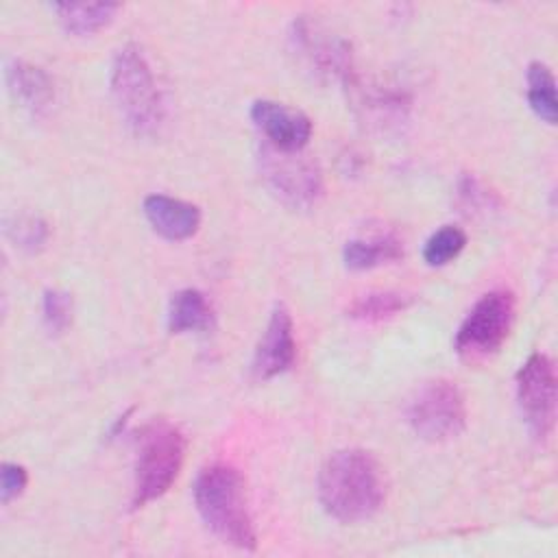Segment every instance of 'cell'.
<instances>
[{
    "instance_id": "cell-6",
    "label": "cell",
    "mask_w": 558,
    "mask_h": 558,
    "mask_svg": "<svg viewBox=\"0 0 558 558\" xmlns=\"http://www.w3.org/2000/svg\"><path fill=\"white\" fill-rule=\"evenodd\" d=\"M290 50L296 61L320 83H349L353 70L351 44L307 17L290 26Z\"/></svg>"
},
{
    "instance_id": "cell-3",
    "label": "cell",
    "mask_w": 558,
    "mask_h": 558,
    "mask_svg": "<svg viewBox=\"0 0 558 558\" xmlns=\"http://www.w3.org/2000/svg\"><path fill=\"white\" fill-rule=\"evenodd\" d=\"M113 100L135 135H153L163 120V98L155 72L137 44H124L109 72Z\"/></svg>"
},
{
    "instance_id": "cell-5",
    "label": "cell",
    "mask_w": 558,
    "mask_h": 558,
    "mask_svg": "<svg viewBox=\"0 0 558 558\" xmlns=\"http://www.w3.org/2000/svg\"><path fill=\"white\" fill-rule=\"evenodd\" d=\"M514 294L510 290H490L477 299L460 323L453 349L464 362H484L506 342L514 323Z\"/></svg>"
},
{
    "instance_id": "cell-1",
    "label": "cell",
    "mask_w": 558,
    "mask_h": 558,
    "mask_svg": "<svg viewBox=\"0 0 558 558\" xmlns=\"http://www.w3.org/2000/svg\"><path fill=\"white\" fill-rule=\"evenodd\" d=\"M318 501L323 510L342 521L371 519L386 499L381 464L364 449H340L318 471Z\"/></svg>"
},
{
    "instance_id": "cell-9",
    "label": "cell",
    "mask_w": 558,
    "mask_h": 558,
    "mask_svg": "<svg viewBox=\"0 0 558 558\" xmlns=\"http://www.w3.org/2000/svg\"><path fill=\"white\" fill-rule=\"evenodd\" d=\"M517 403L527 432L543 442L556 418V371L545 353H532L517 373Z\"/></svg>"
},
{
    "instance_id": "cell-23",
    "label": "cell",
    "mask_w": 558,
    "mask_h": 558,
    "mask_svg": "<svg viewBox=\"0 0 558 558\" xmlns=\"http://www.w3.org/2000/svg\"><path fill=\"white\" fill-rule=\"evenodd\" d=\"M26 482H28V475H26V469L22 464L4 462L2 469H0V497H2V504H9L11 499L20 497L22 490L26 488Z\"/></svg>"
},
{
    "instance_id": "cell-8",
    "label": "cell",
    "mask_w": 558,
    "mask_h": 558,
    "mask_svg": "<svg viewBox=\"0 0 558 558\" xmlns=\"http://www.w3.org/2000/svg\"><path fill=\"white\" fill-rule=\"evenodd\" d=\"M408 423L429 442H445L464 432L466 403L462 390L447 379L425 384L408 405Z\"/></svg>"
},
{
    "instance_id": "cell-12",
    "label": "cell",
    "mask_w": 558,
    "mask_h": 558,
    "mask_svg": "<svg viewBox=\"0 0 558 558\" xmlns=\"http://www.w3.org/2000/svg\"><path fill=\"white\" fill-rule=\"evenodd\" d=\"M347 87H351L353 92L360 122L366 124L371 131L390 133L401 129V124L408 120L410 98L405 96V92L377 83L360 85L355 78H351Z\"/></svg>"
},
{
    "instance_id": "cell-22",
    "label": "cell",
    "mask_w": 558,
    "mask_h": 558,
    "mask_svg": "<svg viewBox=\"0 0 558 558\" xmlns=\"http://www.w3.org/2000/svg\"><path fill=\"white\" fill-rule=\"evenodd\" d=\"M72 312H74V305H72L70 292L59 290V288L44 292L41 318L50 333H54V336L63 333L72 323Z\"/></svg>"
},
{
    "instance_id": "cell-15",
    "label": "cell",
    "mask_w": 558,
    "mask_h": 558,
    "mask_svg": "<svg viewBox=\"0 0 558 558\" xmlns=\"http://www.w3.org/2000/svg\"><path fill=\"white\" fill-rule=\"evenodd\" d=\"M403 257V244L397 235H373L349 240L342 248V259L349 270H371L381 264H392Z\"/></svg>"
},
{
    "instance_id": "cell-7",
    "label": "cell",
    "mask_w": 558,
    "mask_h": 558,
    "mask_svg": "<svg viewBox=\"0 0 558 558\" xmlns=\"http://www.w3.org/2000/svg\"><path fill=\"white\" fill-rule=\"evenodd\" d=\"M259 170L270 192L290 207H312L323 194L320 168L303 150H279L264 142L259 148Z\"/></svg>"
},
{
    "instance_id": "cell-21",
    "label": "cell",
    "mask_w": 558,
    "mask_h": 558,
    "mask_svg": "<svg viewBox=\"0 0 558 558\" xmlns=\"http://www.w3.org/2000/svg\"><path fill=\"white\" fill-rule=\"evenodd\" d=\"M7 235L15 242V246H20L28 253H35L46 244L50 231H48L46 220H41L39 216L22 214V216H15L7 225Z\"/></svg>"
},
{
    "instance_id": "cell-11",
    "label": "cell",
    "mask_w": 558,
    "mask_h": 558,
    "mask_svg": "<svg viewBox=\"0 0 558 558\" xmlns=\"http://www.w3.org/2000/svg\"><path fill=\"white\" fill-rule=\"evenodd\" d=\"M251 120L266 137V144L279 150H303L312 137V120L303 111L277 100H255L251 105Z\"/></svg>"
},
{
    "instance_id": "cell-20",
    "label": "cell",
    "mask_w": 558,
    "mask_h": 558,
    "mask_svg": "<svg viewBox=\"0 0 558 558\" xmlns=\"http://www.w3.org/2000/svg\"><path fill=\"white\" fill-rule=\"evenodd\" d=\"M466 246V233L460 227L445 225L436 229L423 244V259L427 266H445L456 259Z\"/></svg>"
},
{
    "instance_id": "cell-24",
    "label": "cell",
    "mask_w": 558,
    "mask_h": 558,
    "mask_svg": "<svg viewBox=\"0 0 558 558\" xmlns=\"http://www.w3.org/2000/svg\"><path fill=\"white\" fill-rule=\"evenodd\" d=\"M460 196L464 198L466 207H473V211H486L484 207H490V194L482 190V185L473 177H464L460 183Z\"/></svg>"
},
{
    "instance_id": "cell-16",
    "label": "cell",
    "mask_w": 558,
    "mask_h": 558,
    "mask_svg": "<svg viewBox=\"0 0 558 558\" xmlns=\"http://www.w3.org/2000/svg\"><path fill=\"white\" fill-rule=\"evenodd\" d=\"M116 2H57L52 11L57 13L61 26L78 37L92 35L105 28L118 13Z\"/></svg>"
},
{
    "instance_id": "cell-13",
    "label": "cell",
    "mask_w": 558,
    "mask_h": 558,
    "mask_svg": "<svg viewBox=\"0 0 558 558\" xmlns=\"http://www.w3.org/2000/svg\"><path fill=\"white\" fill-rule=\"evenodd\" d=\"M4 78L13 100L31 116H46L52 109L57 89L52 76L44 68L24 59H11L4 68Z\"/></svg>"
},
{
    "instance_id": "cell-14",
    "label": "cell",
    "mask_w": 558,
    "mask_h": 558,
    "mask_svg": "<svg viewBox=\"0 0 558 558\" xmlns=\"http://www.w3.org/2000/svg\"><path fill=\"white\" fill-rule=\"evenodd\" d=\"M142 209L148 225L172 242L192 238L201 227V209L194 203L168 194H148Z\"/></svg>"
},
{
    "instance_id": "cell-17",
    "label": "cell",
    "mask_w": 558,
    "mask_h": 558,
    "mask_svg": "<svg viewBox=\"0 0 558 558\" xmlns=\"http://www.w3.org/2000/svg\"><path fill=\"white\" fill-rule=\"evenodd\" d=\"M211 323V307L205 294L196 288H183L172 294L168 303V329L170 333L203 331Z\"/></svg>"
},
{
    "instance_id": "cell-18",
    "label": "cell",
    "mask_w": 558,
    "mask_h": 558,
    "mask_svg": "<svg viewBox=\"0 0 558 558\" xmlns=\"http://www.w3.org/2000/svg\"><path fill=\"white\" fill-rule=\"evenodd\" d=\"M525 94H527V102L530 109L547 124H556V116H558V105H556V78L551 74V70L541 63L534 61L527 65L525 72Z\"/></svg>"
},
{
    "instance_id": "cell-4",
    "label": "cell",
    "mask_w": 558,
    "mask_h": 558,
    "mask_svg": "<svg viewBox=\"0 0 558 558\" xmlns=\"http://www.w3.org/2000/svg\"><path fill=\"white\" fill-rule=\"evenodd\" d=\"M185 458V436L163 418H155L140 429L135 456V484L131 508H144L159 499L177 480Z\"/></svg>"
},
{
    "instance_id": "cell-10",
    "label": "cell",
    "mask_w": 558,
    "mask_h": 558,
    "mask_svg": "<svg viewBox=\"0 0 558 558\" xmlns=\"http://www.w3.org/2000/svg\"><path fill=\"white\" fill-rule=\"evenodd\" d=\"M294 355L296 342L292 316L283 303H275L253 353V375L257 379H272L292 366Z\"/></svg>"
},
{
    "instance_id": "cell-19",
    "label": "cell",
    "mask_w": 558,
    "mask_h": 558,
    "mask_svg": "<svg viewBox=\"0 0 558 558\" xmlns=\"http://www.w3.org/2000/svg\"><path fill=\"white\" fill-rule=\"evenodd\" d=\"M412 303L410 294L403 292H395V290H381V292H368L357 296L349 307H347V316L355 318V320H384V318H392L397 314H401L403 310H408Z\"/></svg>"
},
{
    "instance_id": "cell-2",
    "label": "cell",
    "mask_w": 558,
    "mask_h": 558,
    "mask_svg": "<svg viewBox=\"0 0 558 558\" xmlns=\"http://www.w3.org/2000/svg\"><path fill=\"white\" fill-rule=\"evenodd\" d=\"M194 504L203 523L227 545L253 551L257 534L246 506L242 475L225 464L214 462L198 471L194 480Z\"/></svg>"
}]
</instances>
